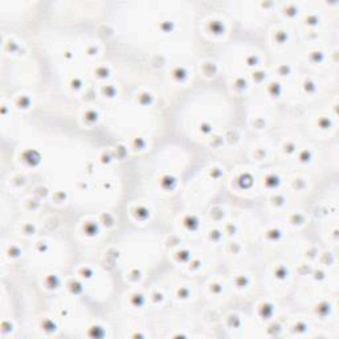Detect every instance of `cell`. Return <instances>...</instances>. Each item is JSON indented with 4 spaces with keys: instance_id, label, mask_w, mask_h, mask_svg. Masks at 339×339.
Returning <instances> with one entry per match:
<instances>
[{
    "instance_id": "6da1fadb",
    "label": "cell",
    "mask_w": 339,
    "mask_h": 339,
    "mask_svg": "<svg viewBox=\"0 0 339 339\" xmlns=\"http://www.w3.org/2000/svg\"><path fill=\"white\" fill-rule=\"evenodd\" d=\"M318 23H319V17H317L315 15H309L306 17V24H309V25H317Z\"/></svg>"
}]
</instances>
